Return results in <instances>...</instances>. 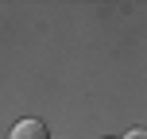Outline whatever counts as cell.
<instances>
[{
	"instance_id": "1",
	"label": "cell",
	"mask_w": 147,
	"mask_h": 139,
	"mask_svg": "<svg viewBox=\"0 0 147 139\" xmlns=\"http://www.w3.org/2000/svg\"><path fill=\"white\" fill-rule=\"evenodd\" d=\"M8 139H51V132H47L43 120H20V124L12 128V135Z\"/></svg>"
},
{
	"instance_id": "2",
	"label": "cell",
	"mask_w": 147,
	"mask_h": 139,
	"mask_svg": "<svg viewBox=\"0 0 147 139\" xmlns=\"http://www.w3.org/2000/svg\"><path fill=\"white\" fill-rule=\"evenodd\" d=\"M124 139H147V132H143V128H132V132H128Z\"/></svg>"
}]
</instances>
